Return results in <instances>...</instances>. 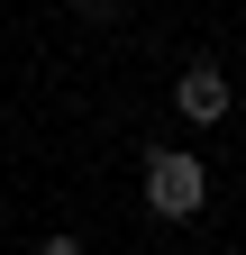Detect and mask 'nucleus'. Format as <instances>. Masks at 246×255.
Listing matches in <instances>:
<instances>
[{"mask_svg":"<svg viewBox=\"0 0 246 255\" xmlns=\"http://www.w3.org/2000/svg\"><path fill=\"white\" fill-rule=\"evenodd\" d=\"M37 255H91V246H82L73 228H55V237H37Z\"/></svg>","mask_w":246,"mask_h":255,"instance_id":"7ed1b4c3","label":"nucleus"},{"mask_svg":"<svg viewBox=\"0 0 246 255\" xmlns=\"http://www.w3.org/2000/svg\"><path fill=\"white\" fill-rule=\"evenodd\" d=\"M101 9H110V0H101Z\"/></svg>","mask_w":246,"mask_h":255,"instance_id":"20e7f679","label":"nucleus"},{"mask_svg":"<svg viewBox=\"0 0 246 255\" xmlns=\"http://www.w3.org/2000/svg\"><path fill=\"white\" fill-rule=\"evenodd\" d=\"M137 173H146V210H155V219H201L210 210V164L192 146H155Z\"/></svg>","mask_w":246,"mask_h":255,"instance_id":"f257e3e1","label":"nucleus"},{"mask_svg":"<svg viewBox=\"0 0 246 255\" xmlns=\"http://www.w3.org/2000/svg\"><path fill=\"white\" fill-rule=\"evenodd\" d=\"M173 110L192 119V128H219V119H228V73H219V64H182V82H173Z\"/></svg>","mask_w":246,"mask_h":255,"instance_id":"f03ea898","label":"nucleus"}]
</instances>
